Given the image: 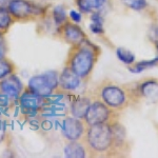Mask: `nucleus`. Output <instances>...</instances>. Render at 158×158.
I'll return each instance as SVG.
<instances>
[{
    "mask_svg": "<svg viewBox=\"0 0 158 158\" xmlns=\"http://www.w3.org/2000/svg\"><path fill=\"white\" fill-rule=\"evenodd\" d=\"M81 140L92 157L118 156L127 148L126 132L118 119L88 126Z\"/></svg>",
    "mask_w": 158,
    "mask_h": 158,
    "instance_id": "obj_1",
    "label": "nucleus"
},
{
    "mask_svg": "<svg viewBox=\"0 0 158 158\" xmlns=\"http://www.w3.org/2000/svg\"><path fill=\"white\" fill-rule=\"evenodd\" d=\"M100 55V48L89 39H85L78 44L71 45L64 67L72 70L81 80L86 82L90 80Z\"/></svg>",
    "mask_w": 158,
    "mask_h": 158,
    "instance_id": "obj_2",
    "label": "nucleus"
},
{
    "mask_svg": "<svg viewBox=\"0 0 158 158\" xmlns=\"http://www.w3.org/2000/svg\"><path fill=\"white\" fill-rule=\"evenodd\" d=\"M93 98H97L116 112H121L128 108L130 96L128 90L123 86L116 85L113 81L104 80L96 88Z\"/></svg>",
    "mask_w": 158,
    "mask_h": 158,
    "instance_id": "obj_3",
    "label": "nucleus"
},
{
    "mask_svg": "<svg viewBox=\"0 0 158 158\" xmlns=\"http://www.w3.org/2000/svg\"><path fill=\"white\" fill-rule=\"evenodd\" d=\"M7 10L14 17L15 21H34L44 16L45 9L32 0H10Z\"/></svg>",
    "mask_w": 158,
    "mask_h": 158,
    "instance_id": "obj_4",
    "label": "nucleus"
},
{
    "mask_svg": "<svg viewBox=\"0 0 158 158\" xmlns=\"http://www.w3.org/2000/svg\"><path fill=\"white\" fill-rule=\"evenodd\" d=\"M58 79L59 73L56 71H49L31 78L27 88L42 97L49 98L57 89Z\"/></svg>",
    "mask_w": 158,
    "mask_h": 158,
    "instance_id": "obj_5",
    "label": "nucleus"
},
{
    "mask_svg": "<svg viewBox=\"0 0 158 158\" xmlns=\"http://www.w3.org/2000/svg\"><path fill=\"white\" fill-rule=\"evenodd\" d=\"M117 119H118V115L116 111L110 109L99 99L93 98L83 120L85 121L86 126H92V124L112 122Z\"/></svg>",
    "mask_w": 158,
    "mask_h": 158,
    "instance_id": "obj_6",
    "label": "nucleus"
},
{
    "mask_svg": "<svg viewBox=\"0 0 158 158\" xmlns=\"http://www.w3.org/2000/svg\"><path fill=\"white\" fill-rule=\"evenodd\" d=\"M56 36H58L60 40L68 43L70 45L78 44V43L85 41L86 38V34L82 31L77 23L71 21L70 19L65 20L62 24L57 27L56 30Z\"/></svg>",
    "mask_w": 158,
    "mask_h": 158,
    "instance_id": "obj_7",
    "label": "nucleus"
},
{
    "mask_svg": "<svg viewBox=\"0 0 158 158\" xmlns=\"http://www.w3.org/2000/svg\"><path fill=\"white\" fill-rule=\"evenodd\" d=\"M18 101L23 111L27 112V113L40 111L48 104V98L38 95L37 93L30 90L27 86L23 89Z\"/></svg>",
    "mask_w": 158,
    "mask_h": 158,
    "instance_id": "obj_8",
    "label": "nucleus"
},
{
    "mask_svg": "<svg viewBox=\"0 0 158 158\" xmlns=\"http://www.w3.org/2000/svg\"><path fill=\"white\" fill-rule=\"evenodd\" d=\"M88 128L83 119L76 117H67L63 120L62 124V135L70 141L81 140Z\"/></svg>",
    "mask_w": 158,
    "mask_h": 158,
    "instance_id": "obj_9",
    "label": "nucleus"
},
{
    "mask_svg": "<svg viewBox=\"0 0 158 158\" xmlns=\"http://www.w3.org/2000/svg\"><path fill=\"white\" fill-rule=\"evenodd\" d=\"M23 89L21 80L15 73L0 81V94L6 95L12 101L18 100Z\"/></svg>",
    "mask_w": 158,
    "mask_h": 158,
    "instance_id": "obj_10",
    "label": "nucleus"
},
{
    "mask_svg": "<svg viewBox=\"0 0 158 158\" xmlns=\"http://www.w3.org/2000/svg\"><path fill=\"white\" fill-rule=\"evenodd\" d=\"M81 79L70 70L69 68L64 67L62 72L59 74V79H58V86L54 92V94H69L71 92L75 91L79 88L81 83Z\"/></svg>",
    "mask_w": 158,
    "mask_h": 158,
    "instance_id": "obj_11",
    "label": "nucleus"
},
{
    "mask_svg": "<svg viewBox=\"0 0 158 158\" xmlns=\"http://www.w3.org/2000/svg\"><path fill=\"white\" fill-rule=\"evenodd\" d=\"M93 99L86 97V96H77L71 103V113L76 118L83 119L89 106Z\"/></svg>",
    "mask_w": 158,
    "mask_h": 158,
    "instance_id": "obj_12",
    "label": "nucleus"
},
{
    "mask_svg": "<svg viewBox=\"0 0 158 158\" xmlns=\"http://www.w3.org/2000/svg\"><path fill=\"white\" fill-rule=\"evenodd\" d=\"M64 156L69 158H85L88 156V151L83 142L75 140L67 143L64 148Z\"/></svg>",
    "mask_w": 158,
    "mask_h": 158,
    "instance_id": "obj_13",
    "label": "nucleus"
},
{
    "mask_svg": "<svg viewBox=\"0 0 158 158\" xmlns=\"http://www.w3.org/2000/svg\"><path fill=\"white\" fill-rule=\"evenodd\" d=\"M106 1V0H75V3L79 11L82 13H91L103 6Z\"/></svg>",
    "mask_w": 158,
    "mask_h": 158,
    "instance_id": "obj_14",
    "label": "nucleus"
},
{
    "mask_svg": "<svg viewBox=\"0 0 158 158\" xmlns=\"http://www.w3.org/2000/svg\"><path fill=\"white\" fill-rule=\"evenodd\" d=\"M15 22L14 17L6 6H0V32L7 33L11 25Z\"/></svg>",
    "mask_w": 158,
    "mask_h": 158,
    "instance_id": "obj_15",
    "label": "nucleus"
},
{
    "mask_svg": "<svg viewBox=\"0 0 158 158\" xmlns=\"http://www.w3.org/2000/svg\"><path fill=\"white\" fill-rule=\"evenodd\" d=\"M16 72V65L11 59L4 57L0 59V81Z\"/></svg>",
    "mask_w": 158,
    "mask_h": 158,
    "instance_id": "obj_16",
    "label": "nucleus"
},
{
    "mask_svg": "<svg viewBox=\"0 0 158 158\" xmlns=\"http://www.w3.org/2000/svg\"><path fill=\"white\" fill-rule=\"evenodd\" d=\"M157 64H158V60L156 58L151 59V60H141V61H138V62H134L132 65H129L130 67L129 70L131 73L139 74V73H141L142 71L147 70V69H150V68H153Z\"/></svg>",
    "mask_w": 158,
    "mask_h": 158,
    "instance_id": "obj_17",
    "label": "nucleus"
},
{
    "mask_svg": "<svg viewBox=\"0 0 158 158\" xmlns=\"http://www.w3.org/2000/svg\"><path fill=\"white\" fill-rule=\"evenodd\" d=\"M92 23L90 25V29L94 34H103V20L102 16L99 12H94L91 16Z\"/></svg>",
    "mask_w": 158,
    "mask_h": 158,
    "instance_id": "obj_18",
    "label": "nucleus"
},
{
    "mask_svg": "<svg viewBox=\"0 0 158 158\" xmlns=\"http://www.w3.org/2000/svg\"><path fill=\"white\" fill-rule=\"evenodd\" d=\"M116 56L122 63L127 65H132L136 60V57L131 51L124 49V48H118L116 50Z\"/></svg>",
    "mask_w": 158,
    "mask_h": 158,
    "instance_id": "obj_19",
    "label": "nucleus"
},
{
    "mask_svg": "<svg viewBox=\"0 0 158 158\" xmlns=\"http://www.w3.org/2000/svg\"><path fill=\"white\" fill-rule=\"evenodd\" d=\"M121 3L130 10L133 11H143L148 6L147 0H120Z\"/></svg>",
    "mask_w": 158,
    "mask_h": 158,
    "instance_id": "obj_20",
    "label": "nucleus"
},
{
    "mask_svg": "<svg viewBox=\"0 0 158 158\" xmlns=\"http://www.w3.org/2000/svg\"><path fill=\"white\" fill-rule=\"evenodd\" d=\"M52 18L54 20L56 25L59 27L60 24H62L63 22L65 21V20H68V15H67V13H65V10L61 6H59L53 9Z\"/></svg>",
    "mask_w": 158,
    "mask_h": 158,
    "instance_id": "obj_21",
    "label": "nucleus"
},
{
    "mask_svg": "<svg viewBox=\"0 0 158 158\" xmlns=\"http://www.w3.org/2000/svg\"><path fill=\"white\" fill-rule=\"evenodd\" d=\"M7 51H9V47H7L6 33L0 32V59L6 57Z\"/></svg>",
    "mask_w": 158,
    "mask_h": 158,
    "instance_id": "obj_22",
    "label": "nucleus"
},
{
    "mask_svg": "<svg viewBox=\"0 0 158 158\" xmlns=\"http://www.w3.org/2000/svg\"><path fill=\"white\" fill-rule=\"evenodd\" d=\"M69 18H70L71 21L75 22V23H79L81 21V19H82V16H81V14L79 12L72 10L69 13Z\"/></svg>",
    "mask_w": 158,
    "mask_h": 158,
    "instance_id": "obj_23",
    "label": "nucleus"
},
{
    "mask_svg": "<svg viewBox=\"0 0 158 158\" xmlns=\"http://www.w3.org/2000/svg\"><path fill=\"white\" fill-rule=\"evenodd\" d=\"M154 44H155V48H156V51H157V56L155 58L158 60V40H156V41H154Z\"/></svg>",
    "mask_w": 158,
    "mask_h": 158,
    "instance_id": "obj_24",
    "label": "nucleus"
}]
</instances>
